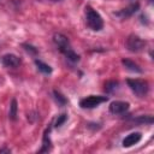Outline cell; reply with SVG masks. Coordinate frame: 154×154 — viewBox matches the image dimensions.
<instances>
[{
  "label": "cell",
  "mask_w": 154,
  "mask_h": 154,
  "mask_svg": "<svg viewBox=\"0 0 154 154\" xmlns=\"http://www.w3.org/2000/svg\"><path fill=\"white\" fill-rule=\"evenodd\" d=\"M53 41L57 45L58 49L66 57V59H69L72 63H77L79 60V55L72 49V47L70 45V41L65 35H63L60 32H57L53 36Z\"/></svg>",
  "instance_id": "obj_1"
},
{
  "label": "cell",
  "mask_w": 154,
  "mask_h": 154,
  "mask_svg": "<svg viewBox=\"0 0 154 154\" xmlns=\"http://www.w3.org/2000/svg\"><path fill=\"white\" fill-rule=\"evenodd\" d=\"M85 18H87V24L88 26L94 30V31H99L103 28V19L100 16V13L97 11H95L91 6H85Z\"/></svg>",
  "instance_id": "obj_2"
},
{
  "label": "cell",
  "mask_w": 154,
  "mask_h": 154,
  "mask_svg": "<svg viewBox=\"0 0 154 154\" xmlns=\"http://www.w3.org/2000/svg\"><path fill=\"white\" fill-rule=\"evenodd\" d=\"M126 83L129 85V88L140 97H143L147 95L148 90H149V85L148 82L144 79H138V78H128Z\"/></svg>",
  "instance_id": "obj_3"
},
{
  "label": "cell",
  "mask_w": 154,
  "mask_h": 154,
  "mask_svg": "<svg viewBox=\"0 0 154 154\" xmlns=\"http://www.w3.org/2000/svg\"><path fill=\"white\" fill-rule=\"evenodd\" d=\"M146 46V42L137 35L135 34H131L128 36L126 38V48L130 51V52H134V53H138L141 51H143Z\"/></svg>",
  "instance_id": "obj_4"
},
{
  "label": "cell",
  "mask_w": 154,
  "mask_h": 154,
  "mask_svg": "<svg viewBox=\"0 0 154 154\" xmlns=\"http://www.w3.org/2000/svg\"><path fill=\"white\" fill-rule=\"evenodd\" d=\"M108 100L107 96H101V95H89L79 101V106L82 108H94L97 107L100 103L106 102Z\"/></svg>",
  "instance_id": "obj_5"
},
{
  "label": "cell",
  "mask_w": 154,
  "mask_h": 154,
  "mask_svg": "<svg viewBox=\"0 0 154 154\" xmlns=\"http://www.w3.org/2000/svg\"><path fill=\"white\" fill-rule=\"evenodd\" d=\"M1 63L5 67H8V69H16L20 65V59L14 55V54H11V53H7L5 55L1 57Z\"/></svg>",
  "instance_id": "obj_6"
},
{
  "label": "cell",
  "mask_w": 154,
  "mask_h": 154,
  "mask_svg": "<svg viewBox=\"0 0 154 154\" xmlns=\"http://www.w3.org/2000/svg\"><path fill=\"white\" fill-rule=\"evenodd\" d=\"M129 102L125 101H113L109 105V112L113 114H123L129 109Z\"/></svg>",
  "instance_id": "obj_7"
},
{
  "label": "cell",
  "mask_w": 154,
  "mask_h": 154,
  "mask_svg": "<svg viewBox=\"0 0 154 154\" xmlns=\"http://www.w3.org/2000/svg\"><path fill=\"white\" fill-rule=\"evenodd\" d=\"M138 8H140L138 2H135V4L129 5V6H128V7H125V8L120 10L119 12H117V13H116V16H117V17H119V18H122V19H125V18L131 17V16H132V14H134Z\"/></svg>",
  "instance_id": "obj_8"
},
{
  "label": "cell",
  "mask_w": 154,
  "mask_h": 154,
  "mask_svg": "<svg viewBox=\"0 0 154 154\" xmlns=\"http://www.w3.org/2000/svg\"><path fill=\"white\" fill-rule=\"evenodd\" d=\"M141 138H142L141 132H131V134H129V135L123 140L122 144H123V147L128 148V147H131V146L138 143V142L141 141Z\"/></svg>",
  "instance_id": "obj_9"
},
{
  "label": "cell",
  "mask_w": 154,
  "mask_h": 154,
  "mask_svg": "<svg viewBox=\"0 0 154 154\" xmlns=\"http://www.w3.org/2000/svg\"><path fill=\"white\" fill-rule=\"evenodd\" d=\"M122 64L129 70V71H131V72H136V73H141L142 72V69L140 67V65L138 64H136L135 61H132V60H130V59H122Z\"/></svg>",
  "instance_id": "obj_10"
},
{
  "label": "cell",
  "mask_w": 154,
  "mask_h": 154,
  "mask_svg": "<svg viewBox=\"0 0 154 154\" xmlns=\"http://www.w3.org/2000/svg\"><path fill=\"white\" fill-rule=\"evenodd\" d=\"M49 132H51V126L46 129L43 134V140H42V148L40 149V153H46L51 150V140H49Z\"/></svg>",
  "instance_id": "obj_11"
},
{
  "label": "cell",
  "mask_w": 154,
  "mask_h": 154,
  "mask_svg": "<svg viewBox=\"0 0 154 154\" xmlns=\"http://www.w3.org/2000/svg\"><path fill=\"white\" fill-rule=\"evenodd\" d=\"M35 65H36V67L38 69V71H41L42 73H45V75L52 73V67H51L49 65H47L46 63H43V61L36 59V60H35Z\"/></svg>",
  "instance_id": "obj_12"
},
{
  "label": "cell",
  "mask_w": 154,
  "mask_h": 154,
  "mask_svg": "<svg viewBox=\"0 0 154 154\" xmlns=\"http://www.w3.org/2000/svg\"><path fill=\"white\" fill-rule=\"evenodd\" d=\"M132 122L136 123V124H144V125L148 124V125H150V124H153L154 119H153L152 116H138L137 118H134Z\"/></svg>",
  "instance_id": "obj_13"
},
{
  "label": "cell",
  "mask_w": 154,
  "mask_h": 154,
  "mask_svg": "<svg viewBox=\"0 0 154 154\" xmlns=\"http://www.w3.org/2000/svg\"><path fill=\"white\" fill-rule=\"evenodd\" d=\"M119 88V82L118 81H108L105 83V91L108 94L114 93Z\"/></svg>",
  "instance_id": "obj_14"
},
{
  "label": "cell",
  "mask_w": 154,
  "mask_h": 154,
  "mask_svg": "<svg viewBox=\"0 0 154 154\" xmlns=\"http://www.w3.org/2000/svg\"><path fill=\"white\" fill-rule=\"evenodd\" d=\"M17 109H18L17 100L16 99H12L11 105H10V111H8V118L11 120H16L17 119Z\"/></svg>",
  "instance_id": "obj_15"
},
{
  "label": "cell",
  "mask_w": 154,
  "mask_h": 154,
  "mask_svg": "<svg viewBox=\"0 0 154 154\" xmlns=\"http://www.w3.org/2000/svg\"><path fill=\"white\" fill-rule=\"evenodd\" d=\"M53 95H54V99L57 100V102L60 105V106H64V105H66V102H67V100L64 97V95L63 94H60L58 90H53Z\"/></svg>",
  "instance_id": "obj_16"
},
{
  "label": "cell",
  "mask_w": 154,
  "mask_h": 154,
  "mask_svg": "<svg viewBox=\"0 0 154 154\" xmlns=\"http://www.w3.org/2000/svg\"><path fill=\"white\" fill-rule=\"evenodd\" d=\"M66 119H67V114H66V113H63V114L58 116V118H57V120H55L54 126H55V128H60V126L66 122Z\"/></svg>",
  "instance_id": "obj_17"
},
{
  "label": "cell",
  "mask_w": 154,
  "mask_h": 154,
  "mask_svg": "<svg viewBox=\"0 0 154 154\" xmlns=\"http://www.w3.org/2000/svg\"><path fill=\"white\" fill-rule=\"evenodd\" d=\"M22 46L24 47V49H25L28 53H30V54H34V55H35V54H37V49H36L35 47H32L31 45H28V43H23Z\"/></svg>",
  "instance_id": "obj_18"
},
{
  "label": "cell",
  "mask_w": 154,
  "mask_h": 154,
  "mask_svg": "<svg viewBox=\"0 0 154 154\" xmlns=\"http://www.w3.org/2000/svg\"><path fill=\"white\" fill-rule=\"evenodd\" d=\"M0 153H11V149H8V148H1L0 149Z\"/></svg>",
  "instance_id": "obj_19"
}]
</instances>
